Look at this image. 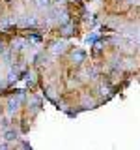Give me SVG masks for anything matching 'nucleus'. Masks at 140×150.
I'll use <instances>...</instances> for the list:
<instances>
[{"label":"nucleus","mask_w":140,"mask_h":150,"mask_svg":"<svg viewBox=\"0 0 140 150\" xmlns=\"http://www.w3.org/2000/svg\"><path fill=\"white\" fill-rule=\"evenodd\" d=\"M24 103H26V112L34 118L37 112H39L43 100H41V96H37V94H30V96H26V101Z\"/></svg>","instance_id":"1"},{"label":"nucleus","mask_w":140,"mask_h":150,"mask_svg":"<svg viewBox=\"0 0 140 150\" xmlns=\"http://www.w3.org/2000/svg\"><path fill=\"white\" fill-rule=\"evenodd\" d=\"M78 105H80L82 109H95V107L99 105V100H97L95 94H92V92H80V101H78Z\"/></svg>","instance_id":"2"},{"label":"nucleus","mask_w":140,"mask_h":150,"mask_svg":"<svg viewBox=\"0 0 140 150\" xmlns=\"http://www.w3.org/2000/svg\"><path fill=\"white\" fill-rule=\"evenodd\" d=\"M69 56H71L73 64L82 66V64L88 60V51H86V49H82V47H73V49L69 51Z\"/></svg>","instance_id":"3"},{"label":"nucleus","mask_w":140,"mask_h":150,"mask_svg":"<svg viewBox=\"0 0 140 150\" xmlns=\"http://www.w3.org/2000/svg\"><path fill=\"white\" fill-rule=\"evenodd\" d=\"M49 53L54 54V56H60V54L67 53V41H65V38H62V40H54L52 43H50V47H49Z\"/></svg>","instance_id":"4"},{"label":"nucleus","mask_w":140,"mask_h":150,"mask_svg":"<svg viewBox=\"0 0 140 150\" xmlns=\"http://www.w3.org/2000/svg\"><path fill=\"white\" fill-rule=\"evenodd\" d=\"M60 34H62V38H69L75 34V23L73 19H69V21H65L60 25Z\"/></svg>","instance_id":"5"},{"label":"nucleus","mask_w":140,"mask_h":150,"mask_svg":"<svg viewBox=\"0 0 140 150\" xmlns=\"http://www.w3.org/2000/svg\"><path fill=\"white\" fill-rule=\"evenodd\" d=\"M0 139H4V141H15V143H17V139H21V137H19V131L13 128V126H8V128L2 131V137H0ZM15 143H13V144H15Z\"/></svg>","instance_id":"6"},{"label":"nucleus","mask_w":140,"mask_h":150,"mask_svg":"<svg viewBox=\"0 0 140 150\" xmlns=\"http://www.w3.org/2000/svg\"><path fill=\"white\" fill-rule=\"evenodd\" d=\"M28 43L26 38H15V40L9 43V49L13 51V53H21V51H24V47Z\"/></svg>","instance_id":"7"},{"label":"nucleus","mask_w":140,"mask_h":150,"mask_svg":"<svg viewBox=\"0 0 140 150\" xmlns=\"http://www.w3.org/2000/svg\"><path fill=\"white\" fill-rule=\"evenodd\" d=\"M34 6L39 11H47L49 8H52V0H34Z\"/></svg>","instance_id":"8"},{"label":"nucleus","mask_w":140,"mask_h":150,"mask_svg":"<svg viewBox=\"0 0 140 150\" xmlns=\"http://www.w3.org/2000/svg\"><path fill=\"white\" fill-rule=\"evenodd\" d=\"M97 40H99V32H92V34L86 36V43H88V45H93Z\"/></svg>","instance_id":"9"},{"label":"nucleus","mask_w":140,"mask_h":150,"mask_svg":"<svg viewBox=\"0 0 140 150\" xmlns=\"http://www.w3.org/2000/svg\"><path fill=\"white\" fill-rule=\"evenodd\" d=\"M8 86H9V83H8L6 75H0V90H4V88H8Z\"/></svg>","instance_id":"10"}]
</instances>
